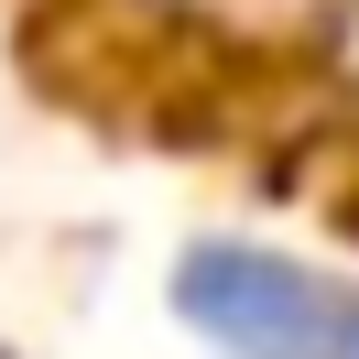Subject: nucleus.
Masks as SVG:
<instances>
[{"instance_id": "obj_1", "label": "nucleus", "mask_w": 359, "mask_h": 359, "mask_svg": "<svg viewBox=\"0 0 359 359\" xmlns=\"http://www.w3.org/2000/svg\"><path fill=\"white\" fill-rule=\"evenodd\" d=\"M175 316L229 359H359V294L240 240H207L175 262Z\"/></svg>"}]
</instances>
